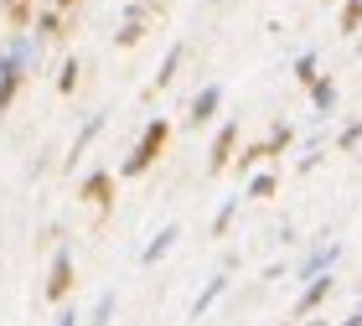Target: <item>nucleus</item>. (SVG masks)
Segmentation results:
<instances>
[{
	"label": "nucleus",
	"mask_w": 362,
	"mask_h": 326,
	"mask_svg": "<svg viewBox=\"0 0 362 326\" xmlns=\"http://www.w3.org/2000/svg\"><path fill=\"white\" fill-rule=\"evenodd\" d=\"M166 140H171V124H166V120H151V124H145V135L135 140V151H129V156H124V166H119L124 182H135V176L151 171L156 161H160V151H166Z\"/></svg>",
	"instance_id": "obj_1"
},
{
	"label": "nucleus",
	"mask_w": 362,
	"mask_h": 326,
	"mask_svg": "<svg viewBox=\"0 0 362 326\" xmlns=\"http://www.w3.org/2000/svg\"><path fill=\"white\" fill-rule=\"evenodd\" d=\"M73 280H78V264H73V249L62 243V249L52 254V269H47V301H52V305H68Z\"/></svg>",
	"instance_id": "obj_2"
},
{
	"label": "nucleus",
	"mask_w": 362,
	"mask_h": 326,
	"mask_svg": "<svg viewBox=\"0 0 362 326\" xmlns=\"http://www.w3.org/2000/svg\"><path fill=\"white\" fill-rule=\"evenodd\" d=\"M78 202L98 207V223L114 213V171H88L83 182H78Z\"/></svg>",
	"instance_id": "obj_3"
},
{
	"label": "nucleus",
	"mask_w": 362,
	"mask_h": 326,
	"mask_svg": "<svg viewBox=\"0 0 362 326\" xmlns=\"http://www.w3.org/2000/svg\"><path fill=\"white\" fill-rule=\"evenodd\" d=\"M223 99H228L223 83H202V88L192 93V104H187V124H192V129L212 124V120H218V109H223Z\"/></svg>",
	"instance_id": "obj_4"
},
{
	"label": "nucleus",
	"mask_w": 362,
	"mask_h": 326,
	"mask_svg": "<svg viewBox=\"0 0 362 326\" xmlns=\"http://www.w3.org/2000/svg\"><path fill=\"white\" fill-rule=\"evenodd\" d=\"M233 151H238V120H223L218 135H212V151H207V171L223 176L228 166H233Z\"/></svg>",
	"instance_id": "obj_5"
},
{
	"label": "nucleus",
	"mask_w": 362,
	"mask_h": 326,
	"mask_svg": "<svg viewBox=\"0 0 362 326\" xmlns=\"http://www.w3.org/2000/svg\"><path fill=\"white\" fill-rule=\"evenodd\" d=\"M337 259H341V238H326V243H316V249L300 259V269H295V274H300V280L310 285V280H321V274H332Z\"/></svg>",
	"instance_id": "obj_6"
},
{
	"label": "nucleus",
	"mask_w": 362,
	"mask_h": 326,
	"mask_svg": "<svg viewBox=\"0 0 362 326\" xmlns=\"http://www.w3.org/2000/svg\"><path fill=\"white\" fill-rule=\"evenodd\" d=\"M332 296H337V274H321V280H310V285L300 290V301H295V316H316Z\"/></svg>",
	"instance_id": "obj_7"
},
{
	"label": "nucleus",
	"mask_w": 362,
	"mask_h": 326,
	"mask_svg": "<svg viewBox=\"0 0 362 326\" xmlns=\"http://www.w3.org/2000/svg\"><path fill=\"white\" fill-rule=\"evenodd\" d=\"M176 238H181V223H160V228H156V238L140 249V264H145V269H156L160 259H166V254L176 249Z\"/></svg>",
	"instance_id": "obj_8"
},
{
	"label": "nucleus",
	"mask_w": 362,
	"mask_h": 326,
	"mask_svg": "<svg viewBox=\"0 0 362 326\" xmlns=\"http://www.w3.org/2000/svg\"><path fill=\"white\" fill-rule=\"evenodd\" d=\"M187 52H192L187 42H171V52L160 57V68H156V78H151V88H145L151 99H156L160 88H171V83H176V73H181V62H187Z\"/></svg>",
	"instance_id": "obj_9"
},
{
	"label": "nucleus",
	"mask_w": 362,
	"mask_h": 326,
	"mask_svg": "<svg viewBox=\"0 0 362 326\" xmlns=\"http://www.w3.org/2000/svg\"><path fill=\"white\" fill-rule=\"evenodd\" d=\"M0 16H6V31H16V37H26L31 26H37V0H0Z\"/></svg>",
	"instance_id": "obj_10"
},
{
	"label": "nucleus",
	"mask_w": 362,
	"mask_h": 326,
	"mask_svg": "<svg viewBox=\"0 0 362 326\" xmlns=\"http://www.w3.org/2000/svg\"><path fill=\"white\" fill-rule=\"evenodd\" d=\"M228 296V269H218V274H212V280L202 285V290H197V301H192V321H202L207 311H212V305H218Z\"/></svg>",
	"instance_id": "obj_11"
},
{
	"label": "nucleus",
	"mask_w": 362,
	"mask_h": 326,
	"mask_svg": "<svg viewBox=\"0 0 362 326\" xmlns=\"http://www.w3.org/2000/svg\"><path fill=\"white\" fill-rule=\"evenodd\" d=\"M104 124H109V114H88V120H83V129H78V135H73V151H68V166H78V161H83V156H88V145H93L98 135H104Z\"/></svg>",
	"instance_id": "obj_12"
},
{
	"label": "nucleus",
	"mask_w": 362,
	"mask_h": 326,
	"mask_svg": "<svg viewBox=\"0 0 362 326\" xmlns=\"http://www.w3.org/2000/svg\"><path fill=\"white\" fill-rule=\"evenodd\" d=\"M269 156H279V145H274V140H254V145H243V151H238V176H249L259 161H269Z\"/></svg>",
	"instance_id": "obj_13"
},
{
	"label": "nucleus",
	"mask_w": 362,
	"mask_h": 326,
	"mask_svg": "<svg viewBox=\"0 0 362 326\" xmlns=\"http://www.w3.org/2000/svg\"><path fill=\"white\" fill-rule=\"evenodd\" d=\"M316 68H321V57H316V52H300V57H295V68H290V73H295V83H300L305 93L326 78V73H316Z\"/></svg>",
	"instance_id": "obj_14"
},
{
	"label": "nucleus",
	"mask_w": 362,
	"mask_h": 326,
	"mask_svg": "<svg viewBox=\"0 0 362 326\" xmlns=\"http://www.w3.org/2000/svg\"><path fill=\"white\" fill-rule=\"evenodd\" d=\"M114 311H119V296H114V290H104V296L93 301V311L83 316V326H109V321H114Z\"/></svg>",
	"instance_id": "obj_15"
},
{
	"label": "nucleus",
	"mask_w": 362,
	"mask_h": 326,
	"mask_svg": "<svg viewBox=\"0 0 362 326\" xmlns=\"http://www.w3.org/2000/svg\"><path fill=\"white\" fill-rule=\"evenodd\" d=\"M337 99H341V93H337V83H332V78H321V83L310 88V104H316V114H321V120H326V114H337Z\"/></svg>",
	"instance_id": "obj_16"
},
{
	"label": "nucleus",
	"mask_w": 362,
	"mask_h": 326,
	"mask_svg": "<svg viewBox=\"0 0 362 326\" xmlns=\"http://www.w3.org/2000/svg\"><path fill=\"white\" fill-rule=\"evenodd\" d=\"M274 192H279V176H274V171H259V176H249V187H243V197L264 202V197H274Z\"/></svg>",
	"instance_id": "obj_17"
},
{
	"label": "nucleus",
	"mask_w": 362,
	"mask_h": 326,
	"mask_svg": "<svg viewBox=\"0 0 362 326\" xmlns=\"http://www.w3.org/2000/svg\"><path fill=\"white\" fill-rule=\"evenodd\" d=\"M62 31H68V26H62V11H57V6H47V11L37 16V37H42V42H57Z\"/></svg>",
	"instance_id": "obj_18"
},
{
	"label": "nucleus",
	"mask_w": 362,
	"mask_h": 326,
	"mask_svg": "<svg viewBox=\"0 0 362 326\" xmlns=\"http://www.w3.org/2000/svg\"><path fill=\"white\" fill-rule=\"evenodd\" d=\"M337 31H341V37L362 31V0H347V6H341V16H337Z\"/></svg>",
	"instance_id": "obj_19"
},
{
	"label": "nucleus",
	"mask_w": 362,
	"mask_h": 326,
	"mask_svg": "<svg viewBox=\"0 0 362 326\" xmlns=\"http://www.w3.org/2000/svg\"><path fill=\"white\" fill-rule=\"evenodd\" d=\"M238 218V192H233V197H228L223 207H218V213H212V238H223L228 233V223H233Z\"/></svg>",
	"instance_id": "obj_20"
},
{
	"label": "nucleus",
	"mask_w": 362,
	"mask_h": 326,
	"mask_svg": "<svg viewBox=\"0 0 362 326\" xmlns=\"http://www.w3.org/2000/svg\"><path fill=\"white\" fill-rule=\"evenodd\" d=\"M145 31H151V26H140V21H124L119 31H114V47H140V42H145Z\"/></svg>",
	"instance_id": "obj_21"
},
{
	"label": "nucleus",
	"mask_w": 362,
	"mask_h": 326,
	"mask_svg": "<svg viewBox=\"0 0 362 326\" xmlns=\"http://www.w3.org/2000/svg\"><path fill=\"white\" fill-rule=\"evenodd\" d=\"M78 73H83V62H78V57L62 62V73H57V93H73V88H78Z\"/></svg>",
	"instance_id": "obj_22"
},
{
	"label": "nucleus",
	"mask_w": 362,
	"mask_h": 326,
	"mask_svg": "<svg viewBox=\"0 0 362 326\" xmlns=\"http://www.w3.org/2000/svg\"><path fill=\"white\" fill-rule=\"evenodd\" d=\"M357 145H362V120L341 124V135H337V151H357Z\"/></svg>",
	"instance_id": "obj_23"
},
{
	"label": "nucleus",
	"mask_w": 362,
	"mask_h": 326,
	"mask_svg": "<svg viewBox=\"0 0 362 326\" xmlns=\"http://www.w3.org/2000/svg\"><path fill=\"white\" fill-rule=\"evenodd\" d=\"M316 161H321V140H310V145H305V156L295 161V171H300V176H305V171H316Z\"/></svg>",
	"instance_id": "obj_24"
},
{
	"label": "nucleus",
	"mask_w": 362,
	"mask_h": 326,
	"mask_svg": "<svg viewBox=\"0 0 362 326\" xmlns=\"http://www.w3.org/2000/svg\"><path fill=\"white\" fill-rule=\"evenodd\" d=\"M269 140L279 145V156H285L290 145H295V124H274V129H269Z\"/></svg>",
	"instance_id": "obj_25"
},
{
	"label": "nucleus",
	"mask_w": 362,
	"mask_h": 326,
	"mask_svg": "<svg viewBox=\"0 0 362 326\" xmlns=\"http://www.w3.org/2000/svg\"><path fill=\"white\" fill-rule=\"evenodd\" d=\"M78 321H83V316H78V305H62V311H57V326H78Z\"/></svg>",
	"instance_id": "obj_26"
},
{
	"label": "nucleus",
	"mask_w": 362,
	"mask_h": 326,
	"mask_svg": "<svg viewBox=\"0 0 362 326\" xmlns=\"http://www.w3.org/2000/svg\"><path fill=\"white\" fill-rule=\"evenodd\" d=\"M337 326H362V305H357V311H352L347 321H337Z\"/></svg>",
	"instance_id": "obj_27"
},
{
	"label": "nucleus",
	"mask_w": 362,
	"mask_h": 326,
	"mask_svg": "<svg viewBox=\"0 0 362 326\" xmlns=\"http://www.w3.org/2000/svg\"><path fill=\"white\" fill-rule=\"evenodd\" d=\"M73 6H78V0H57V11H73Z\"/></svg>",
	"instance_id": "obj_28"
},
{
	"label": "nucleus",
	"mask_w": 362,
	"mask_h": 326,
	"mask_svg": "<svg viewBox=\"0 0 362 326\" xmlns=\"http://www.w3.org/2000/svg\"><path fill=\"white\" fill-rule=\"evenodd\" d=\"M332 6H347V0H332Z\"/></svg>",
	"instance_id": "obj_29"
},
{
	"label": "nucleus",
	"mask_w": 362,
	"mask_h": 326,
	"mask_svg": "<svg viewBox=\"0 0 362 326\" xmlns=\"http://www.w3.org/2000/svg\"><path fill=\"white\" fill-rule=\"evenodd\" d=\"M279 326H290V321H279Z\"/></svg>",
	"instance_id": "obj_30"
}]
</instances>
